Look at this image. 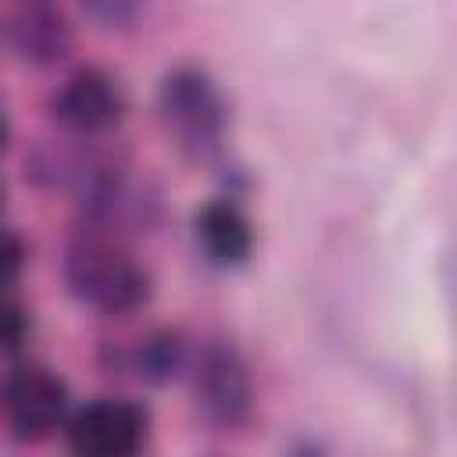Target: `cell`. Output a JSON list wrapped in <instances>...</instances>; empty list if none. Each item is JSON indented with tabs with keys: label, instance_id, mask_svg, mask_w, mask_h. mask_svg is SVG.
Listing matches in <instances>:
<instances>
[{
	"label": "cell",
	"instance_id": "8992f818",
	"mask_svg": "<svg viewBox=\"0 0 457 457\" xmlns=\"http://www.w3.org/2000/svg\"><path fill=\"white\" fill-rule=\"evenodd\" d=\"M50 111L68 132L100 136L125 118V93L104 68L86 64L61 82L50 100Z\"/></svg>",
	"mask_w": 457,
	"mask_h": 457
},
{
	"label": "cell",
	"instance_id": "9a60e30c",
	"mask_svg": "<svg viewBox=\"0 0 457 457\" xmlns=\"http://www.w3.org/2000/svg\"><path fill=\"white\" fill-rule=\"evenodd\" d=\"M0 200H4V186H0Z\"/></svg>",
	"mask_w": 457,
	"mask_h": 457
},
{
	"label": "cell",
	"instance_id": "4fadbf2b",
	"mask_svg": "<svg viewBox=\"0 0 457 457\" xmlns=\"http://www.w3.org/2000/svg\"><path fill=\"white\" fill-rule=\"evenodd\" d=\"M286 457H328V453H325V446H321L318 439H296V443L286 450Z\"/></svg>",
	"mask_w": 457,
	"mask_h": 457
},
{
	"label": "cell",
	"instance_id": "ba28073f",
	"mask_svg": "<svg viewBox=\"0 0 457 457\" xmlns=\"http://www.w3.org/2000/svg\"><path fill=\"white\" fill-rule=\"evenodd\" d=\"M7 36L29 64H54L71 50V21L54 4H21L11 14Z\"/></svg>",
	"mask_w": 457,
	"mask_h": 457
},
{
	"label": "cell",
	"instance_id": "52a82bcc",
	"mask_svg": "<svg viewBox=\"0 0 457 457\" xmlns=\"http://www.w3.org/2000/svg\"><path fill=\"white\" fill-rule=\"evenodd\" d=\"M193 228H196V239H200L204 253L221 268H239L253 253V225L243 214V207L228 196L207 200L196 211Z\"/></svg>",
	"mask_w": 457,
	"mask_h": 457
},
{
	"label": "cell",
	"instance_id": "7a4b0ae2",
	"mask_svg": "<svg viewBox=\"0 0 457 457\" xmlns=\"http://www.w3.org/2000/svg\"><path fill=\"white\" fill-rule=\"evenodd\" d=\"M157 114L182 157L207 164L228 136V100L200 64L171 68L157 86Z\"/></svg>",
	"mask_w": 457,
	"mask_h": 457
},
{
	"label": "cell",
	"instance_id": "30bf717a",
	"mask_svg": "<svg viewBox=\"0 0 457 457\" xmlns=\"http://www.w3.org/2000/svg\"><path fill=\"white\" fill-rule=\"evenodd\" d=\"M25 339H29V314H25V307L14 303V300H0V353L21 350Z\"/></svg>",
	"mask_w": 457,
	"mask_h": 457
},
{
	"label": "cell",
	"instance_id": "7c38bea8",
	"mask_svg": "<svg viewBox=\"0 0 457 457\" xmlns=\"http://www.w3.org/2000/svg\"><path fill=\"white\" fill-rule=\"evenodd\" d=\"M86 11H89L93 18H104L107 25H125V21L136 18V7H132V4H89Z\"/></svg>",
	"mask_w": 457,
	"mask_h": 457
},
{
	"label": "cell",
	"instance_id": "6da1fadb",
	"mask_svg": "<svg viewBox=\"0 0 457 457\" xmlns=\"http://www.w3.org/2000/svg\"><path fill=\"white\" fill-rule=\"evenodd\" d=\"M68 293L100 314H132L150 300V271L96 228L75 236L64 250Z\"/></svg>",
	"mask_w": 457,
	"mask_h": 457
},
{
	"label": "cell",
	"instance_id": "9c48e42d",
	"mask_svg": "<svg viewBox=\"0 0 457 457\" xmlns=\"http://www.w3.org/2000/svg\"><path fill=\"white\" fill-rule=\"evenodd\" d=\"M189 353H186V339L175 328H157L143 339L139 353H136V368L146 382H171L182 368H186Z\"/></svg>",
	"mask_w": 457,
	"mask_h": 457
},
{
	"label": "cell",
	"instance_id": "8fae6325",
	"mask_svg": "<svg viewBox=\"0 0 457 457\" xmlns=\"http://www.w3.org/2000/svg\"><path fill=\"white\" fill-rule=\"evenodd\" d=\"M25 268V243L14 232H0V286L14 282Z\"/></svg>",
	"mask_w": 457,
	"mask_h": 457
},
{
	"label": "cell",
	"instance_id": "5bb4252c",
	"mask_svg": "<svg viewBox=\"0 0 457 457\" xmlns=\"http://www.w3.org/2000/svg\"><path fill=\"white\" fill-rule=\"evenodd\" d=\"M4 143H7V121H4V114H0V150H4Z\"/></svg>",
	"mask_w": 457,
	"mask_h": 457
},
{
	"label": "cell",
	"instance_id": "5b68a950",
	"mask_svg": "<svg viewBox=\"0 0 457 457\" xmlns=\"http://www.w3.org/2000/svg\"><path fill=\"white\" fill-rule=\"evenodd\" d=\"M150 418L132 400H93L68 421V446L75 457H139Z\"/></svg>",
	"mask_w": 457,
	"mask_h": 457
},
{
	"label": "cell",
	"instance_id": "277c9868",
	"mask_svg": "<svg viewBox=\"0 0 457 457\" xmlns=\"http://www.w3.org/2000/svg\"><path fill=\"white\" fill-rule=\"evenodd\" d=\"M0 407L18 439H46L68 414V382L50 368L21 364L4 378Z\"/></svg>",
	"mask_w": 457,
	"mask_h": 457
},
{
	"label": "cell",
	"instance_id": "3957f363",
	"mask_svg": "<svg viewBox=\"0 0 457 457\" xmlns=\"http://www.w3.org/2000/svg\"><path fill=\"white\" fill-rule=\"evenodd\" d=\"M193 396L211 425H243L253 411V378L243 353L228 343H207L193 368Z\"/></svg>",
	"mask_w": 457,
	"mask_h": 457
}]
</instances>
